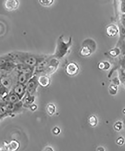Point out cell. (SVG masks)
<instances>
[{
	"label": "cell",
	"mask_w": 125,
	"mask_h": 151,
	"mask_svg": "<svg viewBox=\"0 0 125 151\" xmlns=\"http://www.w3.org/2000/svg\"><path fill=\"white\" fill-rule=\"evenodd\" d=\"M10 54L16 64L21 63L35 68L42 61L41 56L33 52L15 51Z\"/></svg>",
	"instance_id": "1"
},
{
	"label": "cell",
	"mask_w": 125,
	"mask_h": 151,
	"mask_svg": "<svg viewBox=\"0 0 125 151\" xmlns=\"http://www.w3.org/2000/svg\"><path fill=\"white\" fill-rule=\"evenodd\" d=\"M38 85L37 76L33 75L26 84V95L35 96Z\"/></svg>",
	"instance_id": "2"
},
{
	"label": "cell",
	"mask_w": 125,
	"mask_h": 151,
	"mask_svg": "<svg viewBox=\"0 0 125 151\" xmlns=\"http://www.w3.org/2000/svg\"><path fill=\"white\" fill-rule=\"evenodd\" d=\"M11 91L16 94L21 101L26 93V85L17 83L12 89Z\"/></svg>",
	"instance_id": "3"
},
{
	"label": "cell",
	"mask_w": 125,
	"mask_h": 151,
	"mask_svg": "<svg viewBox=\"0 0 125 151\" xmlns=\"http://www.w3.org/2000/svg\"><path fill=\"white\" fill-rule=\"evenodd\" d=\"M4 6L8 11H13L18 9L19 2L18 0H5Z\"/></svg>",
	"instance_id": "4"
},
{
	"label": "cell",
	"mask_w": 125,
	"mask_h": 151,
	"mask_svg": "<svg viewBox=\"0 0 125 151\" xmlns=\"http://www.w3.org/2000/svg\"><path fill=\"white\" fill-rule=\"evenodd\" d=\"M33 75V73H24L17 72V83L26 85Z\"/></svg>",
	"instance_id": "5"
},
{
	"label": "cell",
	"mask_w": 125,
	"mask_h": 151,
	"mask_svg": "<svg viewBox=\"0 0 125 151\" xmlns=\"http://www.w3.org/2000/svg\"><path fill=\"white\" fill-rule=\"evenodd\" d=\"M6 103L11 104H15L21 101L18 96L13 91H11L2 98Z\"/></svg>",
	"instance_id": "6"
},
{
	"label": "cell",
	"mask_w": 125,
	"mask_h": 151,
	"mask_svg": "<svg viewBox=\"0 0 125 151\" xmlns=\"http://www.w3.org/2000/svg\"><path fill=\"white\" fill-rule=\"evenodd\" d=\"M15 70L18 73H32L34 75L35 68L26 65L24 64L18 63L16 64Z\"/></svg>",
	"instance_id": "7"
},
{
	"label": "cell",
	"mask_w": 125,
	"mask_h": 151,
	"mask_svg": "<svg viewBox=\"0 0 125 151\" xmlns=\"http://www.w3.org/2000/svg\"><path fill=\"white\" fill-rule=\"evenodd\" d=\"M78 70V66L74 63H69L66 67V72L69 75L73 76L76 75L77 73Z\"/></svg>",
	"instance_id": "8"
},
{
	"label": "cell",
	"mask_w": 125,
	"mask_h": 151,
	"mask_svg": "<svg viewBox=\"0 0 125 151\" xmlns=\"http://www.w3.org/2000/svg\"><path fill=\"white\" fill-rule=\"evenodd\" d=\"M37 76L38 83L40 86L43 87H46L49 86L50 80L48 76L44 75H38Z\"/></svg>",
	"instance_id": "9"
},
{
	"label": "cell",
	"mask_w": 125,
	"mask_h": 151,
	"mask_svg": "<svg viewBox=\"0 0 125 151\" xmlns=\"http://www.w3.org/2000/svg\"><path fill=\"white\" fill-rule=\"evenodd\" d=\"M117 33V28L114 25L110 26L107 29V33L110 36H115Z\"/></svg>",
	"instance_id": "10"
},
{
	"label": "cell",
	"mask_w": 125,
	"mask_h": 151,
	"mask_svg": "<svg viewBox=\"0 0 125 151\" xmlns=\"http://www.w3.org/2000/svg\"><path fill=\"white\" fill-rule=\"evenodd\" d=\"M39 3L43 6H49L52 4L54 0H38Z\"/></svg>",
	"instance_id": "11"
},
{
	"label": "cell",
	"mask_w": 125,
	"mask_h": 151,
	"mask_svg": "<svg viewBox=\"0 0 125 151\" xmlns=\"http://www.w3.org/2000/svg\"><path fill=\"white\" fill-rule=\"evenodd\" d=\"M47 111L48 114L52 115L55 111V106L52 104H50L47 106Z\"/></svg>",
	"instance_id": "12"
},
{
	"label": "cell",
	"mask_w": 125,
	"mask_h": 151,
	"mask_svg": "<svg viewBox=\"0 0 125 151\" xmlns=\"http://www.w3.org/2000/svg\"><path fill=\"white\" fill-rule=\"evenodd\" d=\"M89 122L91 126H95L97 123V119L94 116H91L89 119Z\"/></svg>",
	"instance_id": "13"
},
{
	"label": "cell",
	"mask_w": 125,
	"mask_h": 151,
	"mask_svg": "<svg viewBox=\"0 0 125 151\" xmlns=\"http://www.w3.org/2000/svg\"><path fill=\"white\" fill-rule=\"evenodd\" d=\"M91 53V51L87 47H84L81 51V54L83 56H87L89 55Z\"/></svg>",
	"instance_id": "14"
},
{
	"label": "cell",
	"mask_w": 125,
	"mask_h": 151,
	"mask_svg": "<svg viewBox=\"0 0 125 151\" xmlns=\"http://www.w3.org/2000/svg\"><path fill=\"white\" fill-rule=\"evenodd\" d=\"M116 142L117 143V144H119V145H122V144H123L124 142L123 139L122 138V137H119V138H118Z\"/></svg>",
	"instance_id": "15"
},
{
	"label": "cell",
	"mask_w": 125,
	"mask_h": 151,
	"mask_svg": "<svg viewBox=\"0 0 125 151\" xmlns=\"http://www.w3.org/2000/svg\"><path fill=\"white\" fill-rule=\"evenodd\" d=\"M53 133L55 134H58L60 132V130L58 129V128L56 127L53 130Z\"/></svg>",
	"instance_id": "16"
}]
</instances>
